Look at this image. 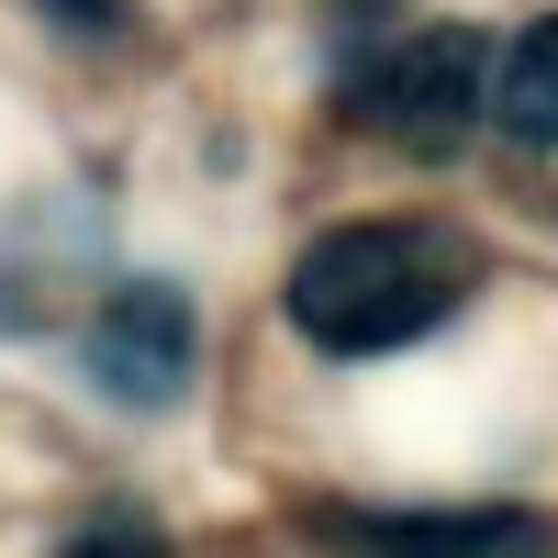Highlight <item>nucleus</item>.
Wrapping results in <instances>:
<instances>
[{
    "label": "nucleus",
    "mask_w": 558,
    "mask_h": 558,
    "mask_svg": "<svg viewBox=\"0 0 558 558\" xmlns=\"http://www.w3.org/2000/svg\"><path fill=\"white\" fill-rule=\"evenodd\" d=\"M57 558H157V536H134V525H112V536H78V547H57Z\"/></svg>",
    "instance_id": "0eeeda50"
},
{
    "label": "nucleus",
    "mask_w": 558,
    "mask_h": 558,
    "mask_svg": "<svg viewBox=\"0 0 558 558\" xmlns=\"http://www.w3.org/2000/svg\"><path fill=\"white\" fill-rule=\"evenodd\" d=\"M492 123L514 134V146L558 157V12L502 45V68H492Z\"/></svg>",
    "instance_id": "39448f33"
},
{
    "label": "nucleus",
    "mask_w": 558,
    "mask_h": 558,
    "mask_svg": "<svg viewBox=\"0 0 558 558\" xmlns=\"http://www.w3.org/2000/svg\"><path fill=\"white\" fill-rule=\"evenodd\" d=\"M89 380H101L123 413H168L179 391H191L202 368V324H191V291H168V279H134V291H112L101 313H89Z\"/></svg>",
    "instance_id": "20e7f679"
},
{
    "label": "nucleus",
    "mask_w": 558,
    "mask_h": 558,
    "mask_svg": "<svg viewBox=\"0 0 558 558\" xmlns=\"http://www.w3.org/2000/svg\"><path fill=\"white\" fill-rule=\"evenodd\" d=\"M347 558H547L558 525L525 502H313L302 514Z\"/></svg>",
    "instance_id": "7ed1b4c3"
},
{
    "label": "nucleus",
    "mask_w": 558,
    "mask_h": 558,
    "mask_svg": "<svg viewBox=\"0 0 558 558\" xmlns=\"http://www.w3.org/2000/svg\"><path fill=\"white\" fill-rule=\"evenodd\" d=\"M470 246L447 235V223H336V235H313L279 279V313L302 324L324 357H391L413 336H436V324L470 302Z\"/></svg>",
    "instance_id": "f257e3e1"
},
{
    "label": "nucleus",
    "mask_w": 558,
    "mask_h": 558,
    "mask_svg": "<svg viewBox=\"0 0 558 558\" xmlns=\"http://www.w3.org/2000/svg\"><path fill=\"white\" fill-rule=\"evenodd\" d=\"M492 68L502 57L470 23H413V34H391L380 57L347 78V123L391 134V146H413V157H447L458 134L492 112Z\"/></svg>",
    "instance_id": "f03ea898"
},
{
    "label": "nucleus",
    "mask_w": 558,
    "mask_h": 558,
    "mask_svg": "<svg viewBox=\"0 0 558 558\" xmlns=\"http://www.w3.org/2000/svg\"><path fill=\"white\" fill-rule=\"evenodd\" d=\"M34 12L57 23V34H123V23H134V0H34Z\"/></svg>",
    "instance_id": "423d86ee"
}]
</instances>
